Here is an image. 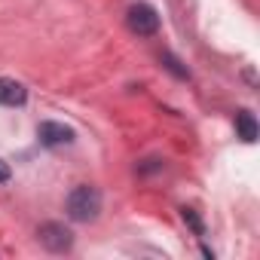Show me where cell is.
<instances>
[{"instance_id":"obj_1","label":"cell","mask_w":260,"mask_h":260,"mask_svg":"<svg viewBox=\"0 0 260 260\" xmlns=\"http://www.w3.org/2000/svg\"><path fill=\"white\" fill-rule=\"evenodd\" d=\"M64 208H68V217H71V220L89 223V220H95V217L101 214V193H98L92 184H80V187H74V190L68 193Z\"/></svg>"},{"instance_id":"obj_4","label":"cell","mask_w":260,"mask_h":260,"mask_svg":"<svg viewBox=\"0 0 260 260\" xmlns=\"http://www.w3.org/2000/svg\"><path fill=\"white\" fill-rule=\"evenodd\" d=\"M37 138H40L43 147H68V144L77 141V132H74L71 125H64V122L46 119V122L37 125Z\"/></svg>"},{"instance_id":"obj_7","label":"cell","mask_w":260,"mask_h":260,"mask_svg":"<svg viewBox=\"0 0 260 260\" xmlns=\"http://www.w3.org/2000/svg\"><path fill=\"white\" fill-rule=\"evenodd\" d=\"M162 64H166V71H172L178 80H190V71H187V68H184L172 52H162Z\"/></svg>"},{"instance_id":"obj_3","label":"cell","mask_w":260,"mask_h":260,"mask_svg":"<svg viewBox=\"0 0 260 260\" xmlns=\"http://www.w3.org/2000/svg\"><path fill=\"white\" fill-rule=\"evenodd\" d=\"M37 239H40V245H43L46 251H52V254H68V251L74 248V233H71V226H64V223H58V220L40 223Z\"/></svg>"},{"instance_id":"obj_2","label":"cell","mask_w":260,"mask_h":260,"mask_svg":"<svg viewBox=\"0 0 260 260\" xmlns=\"http://www.w3.org/2000/svg\"><path fill=\"white\" fill-rule=\"evenodd\" d=\"M125 25L138 37H153L159 31V13L150 4H132L125 10Z\"/></svg>"},{"instance_id":"obj_10","label":"cell","mask_w":260,"mask_h":260,"mask_svg":"<svg viewBox=\"0 0 260 260\" xmlns=\"http://www.w3.org/2000/svg\"><path fill=\"white\" fill-rule=\"evenodd\" d=\"M13 178V169H10V162H4V159H0V184H7Z\"/></svg>"},{"instance_id":"obj_8","label":"cell","mask_w":260,"mask_h":260,"mask_svg":"<svg viewBox=\"0 0 260 260\" xmlns=\"http://www.w3.org/2000/svg\"><path fill=\"white\" fill-rule=\"evenodd\" d=\"M181 217H184V223H187L196 236H202V233H205V223H202V217H199L193 208H187V205H184V208H181Z\"/></svg>"},{"instance_id":"obj_9","label":"cell","mask_w":260,"mask_h":260,"mask_svg":"<svg viewBox=\"0 0 260 260\" xmlns=\"http://www.w3.org/2000/svg\"><path fill=\"white\" fill-rule=\"evenodd\" d=\"M162 169V159H144V166H138L141 175H150V172H159Z\"/></svg>"},{"instance_id":"obj_5","label":"cell","mask_w":260,"mask_h":260,"mask_svg":"<svg viewBox=\"0 0 260 260\" xmlns=\"http://www.w3.org/2000/svg\"><path fill=\"white\" fill-rule=\"evenodd\" d=\"M28 101V89L13 80V77H0V104L4 107H22Z\"/></svg>"},{"instance_id":"obj_6","label":"cell","mask_w":260,"mask_h":260,"mask_svg":"<svg viewBox=\"0 0 260 260\" xmlns=\"http://www.w3.org/2000/svg\"><path fill=\"white\" fill-rule=\"evenodd\" d=\"M236 132H239V138L245 144H254L257 141V119H254L251 110H239L236 113Z\"/></svg>"}]
</instances>
